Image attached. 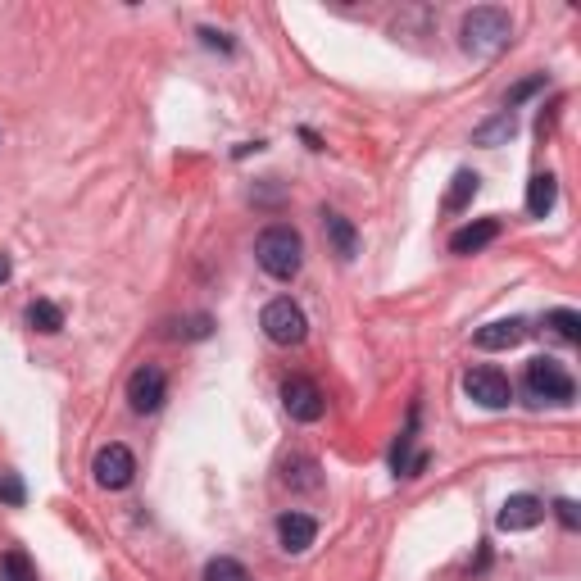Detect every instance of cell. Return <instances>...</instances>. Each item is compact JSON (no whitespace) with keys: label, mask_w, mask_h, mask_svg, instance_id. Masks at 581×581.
I'll list each match as a JSON object with an SVG mask.
<instances>
[{"label":"cell","mask_w":581,"mask_h":581,"mask_svg":"<svg viewBox=\"0 0 581 581\" xmlns=\"http://www.w3.org/2000/svg\"><path fill=\"white\" fill-rule=\"evenodd\" d=\"M255 259H259V268H264L268 277H277V282H291V277L300 273V264H305V241H300L296 227L273 223V227H264V232H259Z\"/></svg>","instance_id":"cell-1"},{"label":"cell","mask_w":581,"mask_h":581,"mask_svg":"<svg viewBox=\"0 0 581 581\" xmlns=\"http://www.w3.org/2000/svg\"><path fill=\"white\" fill-rule=\"evenodd\" d=\"M509 41H513V19L504 10H495V5H482V10L463 14V23H459V46L468 50V55H500Z\"/></svg>","instance_id":"cell-2"},{"label":"cell","mask_w":581,"mask_h":581,"mask_svg":"<svg viewBox=\"0 0 581 581\" xmlns=\"http://www.w3.org/2000/svg\"><path fill=\"white\" fill-rule=\"evenodd\" d=\"M527 391H532V400H550V404H572V395H577V382L568 377V368L559 364V359H532L527 364Z\"/></svg>","instance_id":"cell-3"},{"label":"cell","mask_w":581,"mask_h":581,"mask_svg":"<svg viewBox=\"0 0 581 581\" xmlns=\"http://www.w3.org/2000/svg\"><path fill=\"white\" fill-rule=\"evenodd\" d=\"M259 327H264V336L273 345H300L309 336V318L305 309L296 305V300H273V305H264V318H259Z\"/></svg>","instance_id":"cell-4"},{"label":"cell","mask_w":581,"mask_h":581,"mask_svg":"<svg viewBox=\"0 0 581 581\" xmlns=\"http://www.w3.org/2000/svg\"><path fill=\"white\" fill-rule=\"evenodd\" d=\"M463 391H468L473 404H482V409H504V404L513 400V382L491 364L468 368V373H463Z\"/></svg>","instance_id":"cell-5"},{"label":"cell","mask_w":581,"mask_h":581,"mask_svg":"<svg viewBox=\"0 0 581 581\" xmlns=\"http://www.w3.org/2000/svg\"><path fill=\"white\" fill-rule=\"evenodd\" d=\"M168 400V377L159 364H141L137 373L128 377V404H132V414H159Z\"/></svg>","instance_id":"cell-6"},{"label":"cell","mask_w":581,"mask_h":581,"mask_svg":"<svg viewBox=\"0 0 581 581\" xmlns=\"http://www.w3.org/2000/svg\"><path fill=\"white\" fill-rule=\"evenodd\" d=\"M91 473H96L100 491H123V486H132V477H137V459H132L128 445H105V450L96 454V463H91Z\"/></svg>","instance_id":"cell-7"},{"label":"cell","mask_w":581,"mask_h":581,"mask_svg":"<svg viewBox=\"0 0 581 581\" xmlns=\"http://www.w3.org/2000/svg\"><path fill=\"white\" fill-rule=\"evenodd\" d=\"M282 404L296 423H318V418L327 414V395L318 391V382H309V377H291V382L282 386Z\"/></svg>","instance_id":"cell-8"},{"label":"cell","mask_w":581,"mask_h":581,"mask_svg":"<svg viewBox=\"0 0 581 581\" xmlns=\"http://www.w3.org/2000/svg\"><path fill=\"white\" fill-rule=\"evenodd\" d=\"M541 518H545V504L536 495H509L500 504V513H495V527L500 532H532Z\"/></svg>","instance_id":"cell-9"},{"label":"cell","mask_w":581,"mask_h":581,"mask_svg":"<svg viewBox=\"0 0 581 581\" xmlns=\"http://www.w3.org/2000/svg\"><path fill=\"white\" fill-rule=\"evenodd\" d=\"M277 541H282L286 554H305L318 541V522L309 513H282L277 518Z\"/></svg>","instance_id":"cell-10"},{"label":"cell","mask_w":581,"mask_h":581,"mask_svg":"<svg viewBox=\"0 0 581 581\" xmlns=\"http://www.w3.org/2000/svg\"><path fill=\"white\" fill-rule=\"evenodd\" d=\"M527 332H532V327H527V318H500V323L477 327L473 345H477V350H513V345H518Z\"/></svg>","instance_id":"cell-11"},{"label":"cell","mask_w":581,"mask_h":581,"mask_svg":"<svg viewBox=\"0 0 581 581\" xmlns=\"http://www.w3.org/2000/svg\"><path fill=\"white\" fill-rule=\"evenodd\" d=\"M495 237H500V218H477V223H468V227L454 232L450 250L454 255H477V250H486Z\"/></svg>","instance_id":"cell-12"},{"label":"cell","mask_w":581,"mask_h":581,"mask_svg":"<svg viewBox=\"0 0 581 581\" xmlns=\"http://www.w3.org/2000/svg\"><path fill=\"white\" fill-rule=\"evenodd\" d=\"M323 227H327V241H332V250L341 259H355V250H359V232H355V223L345 214H336V209H327L323 214Z\"/></svg>","instance_id":"cell-13"},{"label":"cell","mask_w":581,"mask_h":581,"mask_svg":"<svg viewBox=\"0 0 581 581\" xmlns=\"http://www.w3.org/2000/svg\"><path fill=\"white\" fill-rule=\"evenodd\" d=\"M282 482L291 486V491H318V459L314 454H291V459L282 463Z\"/></svg>","instance_id":"cell-14"},{"label":"cell","mask_w":581,"mask_h":581,"mask_svg":"<svg viewBox=\"0 0 581 581\" xmlns=\"http://www.w3.org/2000/svg\"><path fill=\"white\" fill-rule=\"evenodd\" d=\"M554 200H559V178H554V173H536V178L527 182V214L545 218L554 209Z\"/></svg>","instance_id":"cell-15"},{"label":"cell","mask_w":581,"mask_h":581,"mask_svg":"<svg viewBox=\"0 0 581 581\" xmlns=\"http://www.w3.org/2000/svg\"><path fill=\"white\" fill-rule=\"evenodd\" d=\"M513 132H518V119H513L509 109H500L495 119H486L482 128H473V141L477 146H504V141H513Z\"/></svg>","instance_id":"cell-16"},{"label":"cell","mask_w":581,"mask_h":581,"mask_svg":"<svg viewBox=\"0 0 581 581\" xmlns=\"http://www.w3.org/2000/svg\"><path fill=\"white\" fill-rule=\"evenodd\" d=\"M477 187H482V178H477L473 168H459L454 182H450V191H445V209H450V214L468 209V205H473V196H477Z\"/></svg>","instance_id":"cell-17"},{"label":"cell","mask_w":581,"mask_h":581,"mask_svg":"<svg viewBox=\"0 0 581 581\" xmlns=\"http://www.w3.org/2000/svg\"><path fill=\"white\" fill-rule=\"evenodd\" d=\"M28 323L32 327H37V332H60V327H64V309L60 305H50V300H32V305H28Z\"/></svg>","instance_id":"cell-18"},{"label":"cell","mask_w":581,"mask_h":581,"mask_svg":"<svg viewBox=\"0 0 581 581\" xmlns=\"http://www.w3.org/2000/svg\"><path fill=\"white\" fill-rule=\"evenodd\" d=\"M0 581H37V568L23 550H5L0 554Z\"/></svg>","instance_id":"cell-19"},{"label":"cell","mask_w":581,"mask_h":581,"mask_svg":"<svg viewBox=\"0 0 581 581\" xmlns=\"http://www.w3.org/2000/svg\"><path fill=\"white\" fill-rule=\"evenodd\" d=\"M545 327H554V336L559 341H581V314L577 309H554V314H545Z\"/></svg>","instance_id":"cell-20"},{"label":"cell","mask_w":581,"mask_h":581,"mask_svg":"<svg viewBox=\"0 0 581 581\" xmlns=\"http://www.w3.org/2000/svg\"><path fill=\"white\" fill-rule=\"evenodd\" d=\"M205 581H250V572H246V563H237V559H209L205 563Z\"/></svg>","instance_id":"cell-21"},{"label":"cell","mask_w":581,"mask_h":581,"mask_svg":"<svg viewBox=\"0 0 581 581\" xmlns=\"http://www.w3.org/2000/svg\"><path fill=\"white\" fill-rule=\"evenodd\" d=\"M536 91H545V73H532V78H522L518 87H509V96H504V109L513 114V109H518L522 100H532Z\"/></svg>","instance_id":"cell-22"},{"label":"cell","mask_w":581,"mask_h":581,"mask_svg":"<svg viewBox=\"0 0 581 581\" xmlns=\"http://www.w3.org/2000/svg\"><path fill=\"white\" fill-rule=\"evenodd\" d=\"M209 332H214V318L209 314H196V318H187V323H173V336H187V341H205Z\"/></svg>","instance_id":"cell-23"},{"label":"cell","mask_w":581,"mask_h":581,"mask_svg":"<svg viewBox=\"0 0 581 581\" xmlns=\"http://www.w3.org/2000/svg\"><path fill=\"white\" fill-rule=\"evenodd\" d=\"M0 500L5 504H14V509H19L23 504V482L14 473H0Z\"/></svg>","instance_id":"cell-24"},{"label":"cell","mask_w":581,"mask_h":581,"mask_svg":"<svg viewBox=\"0 0 581 581\" xmlns=\"http://www.w3.org/2000/svg\"><path fill=\"white\" fill-rule=\"evenodd\" d=\"M554 513H559V522L568 527V532H577V527H581V513H577V504H572V500H559V504H554Z\"/></svg>","instance_id":"cell-25"},{"label":"cell","mask_w":581,"mask_h":581,"mask_svg":"<svg viewBox=\"0 0 581 581\" xmlns=\"http://www.w3.org/2000/svg\"><path fill=\"white\" fill-rule=\"evenodd\" d=\"M200 37H205V46L223 50V55H227V50H232V41H227V37H223V32H214V28H200Z\"/></svg>","instance_id":"cell-26"},{"label":"cell","mask_w":581,"mask_h":581,"mask_svg":"<svg viewBox=\"0 0 581 581\" xmlns=\"http://www.w3.org/2000/svg\"><path fill=\"white\" fill-rule=\"evenodd\" d=\"M10 273H14V268H10V259L0 255V282H10Z\"/></svg>","instance_id":"cell-27"}]
</instances>
